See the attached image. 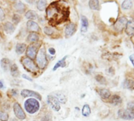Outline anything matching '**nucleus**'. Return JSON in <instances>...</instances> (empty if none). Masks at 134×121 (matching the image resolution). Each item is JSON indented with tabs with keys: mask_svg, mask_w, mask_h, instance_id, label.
<instances>
[{
	"mask_svg": "<svg viewBox=\"0 0 134 121\" xmlns=\"http://www.w3.org/2000/svg\"><path fill=\"white\" fill-rule=\"evenodd\" d=\"M133 7V2L132 1H124L122 4V8L125 10L130 9Z\"/></svg>",
	"mask_w": 134,
	"mask_h": 121,
	"instance_id": "28",
	"label": "nucleus"
},
{
	"mask_svg": "<svg viewBox=\"0 0 134 121\" xmlns=\"http://www.w3.org/2000/svg\"><path fill=\"white\" fill-rule=\"evenodd\" d=\"M127 18L125 17H120L119 19H118L116 20V22L114 24V27H115V29L118 31V32H122L123 28L126 26V24H127Z\"/></svg>",
	"mask_w": 134,
	"mask_h": 121,
	"instance_id": "7",
	"label": "nucleus"
},
{
	"mask_svg": "<svg viewBox=\"0 0 134 121\" xmlns=\"http://www.w3.org/2000/svg\"><path fill=\"white\" fill-rule=\"evenodd\" d=\"M25 17L30 20H35L37 19V13L34 10H28L26 13H25Z\"/></svg>",
	"mask_w": 134,
	"mask_h": 121,
	"instance_id": "23",
	"label": "nucleus"
},
{
	"mask_svg": "<svg viewBox=\"0 0 134 121\" xmlns=\"http://www.w3.org/2000/svg\"><path fill=\"white\" fill-rule=\"evenodd\" d=\"M127 109L134 113V102H129L127 104Z\"/></svg>",
	"mask_w": 134,
	"mask_h": 121,
	"instance_id": "34",
	"label": "nucleus"
},
{
	"mask_svg": "<svg viewBox=\"0 0 134 121\" xmlns=\"http://www.w3.org/2000/svg\"><path fill=\"white\" fill-rule=\"evenodd\" d=\"M47 102L54 111H59L60 110V102L56 96L49 95L47 97Z\"/></svg>",
	"mask_w": 134,
	"mask_h": 121,
	"instance_id": "5",
	"label": "nucleus"
},
{
	"mask_svg": "<svg viewBox=\"0 0 134 121\" xmlns=\"http://www.w3.org/2000/svg\"><path fill=\"white\" fill-rule=\"evenodd\" d=\"M22 77H23L24 79H26V80H29V81H32V79L30 78L28 76H27V75H25V74H23V75H22Z\"/></svg>",
	"mask_w": 134,
	"mask_h": 121,
	"instance_id": "38",
	"label": "nucleus"
},
{
	"mask_svg": "<svg viewBox=\"0 0 134 121\" xmlns=\"http://www.w3.org/2000/svg\"><path fill=\"white\" fill-rule=\"evenodd\" d=\"M126 32L128 35H134V20H130L127 22L126 26Z\"/></svg>",
	"mask_w": 134,
	"mask_h": 121,
	"instance_id": "13",
	"label": "nucleus"
},
{
	"mask_svg": "<svg viewBox=\"0 0 134 121\" xmlns=\"http://www.w3.org/2000/svg\"><path fill=\"white\" fill-rule=\"evenodd\" d=\"M134 86V81L133 80H130V79H126L124 82H123V84H122V87L123 88L125 89H131L133 88Z\"/></svg>",
	"mask_w": 134,
	"mask_h": 121,
	"instance_id": "19",
	"label": "nucleus"
},
{
	"mask_svg": "<svg viewBox=\"0 0 134 121\" xmlns=\"http://www.w3.org/2000/svg\"><path fill=\"white\" fill-rule=\"evenodd\" d=\"M42 121H49V118L48 116H45L43 118H42Z\"/></svg>",
	"mask_w": 134,
	"mask_h": 121,
	"instance_id": "41",
	"label": "nucleus"
},
{
	"mask_svg": "<svg viewBox=\"0 0 134 121\" xmlns=\"http://www.w3.org/2000/svg\"><path fill=\"white\" fill-rule=\"evenodd\" d=\"M118 116L121 119L124 120H133L134 119V113L128 109H120L118 112Z\"/></svg>",
	"mask_w": 134,
	"mask_h": 121,
	"instance_id": "8",
	"label": "nucleus"
},
{
	"mask_svg": "<svg viewBox=\"0 0 134 121\" xmlns=\"http://www.w3.org/2000/svg\"><path fill=\"white\" fill-rule=\"evenodd\" d=\"M49 53L50 54H52V55H54L55 54V53H56V50H55V49L54 48H49Z\"/></svg>",
	"mask_w": 134,
	"mask_h": 121,
	"instance_id": "37",
	"label": "nucleus"
},
{
	"mask_svg": "<svg viewBox=\"0 0 134 121\" xmlns=\"http://www.w3.org/2000/svg\"><path fill=\"white\" fill-rule=\"evenodd\" d=\"M39 102L33 98L26 100L24 102V108L26 111L30 114H34L37 113L39 109Z\"/></svg>",
	"mask_w": 134,
	"mask_h": 121,
	"instance_id": "2",
	"label": "nucleus"
},
{
	"mask_svg": "<svg viewBox=\"0 0 134 121\" xmlns=\"http://www.w3.org/2000/svg\"><path fill=\"white\" fill-rule=\"evenodd\" d=\"M0 98H1V94H0Z\"/></svg>",
	"mask_w": 134,
	"mask_h": 121,
	"instance_id": "43",
	"label": "nucleus"
},
{
	"mask_svg": "<svg viewBox=\"0 0 134 121\" xmlns=\"http://www.w3.org/2000/svg\"><path fill=\"white\" fill-rule=\"evenodd\" d=\"M21 63L24 68L29 72H37L38 70V66L34 63V61L27 57H23L21 59Z\"/></svg>",
	"mask_w": 134,
	"mask_h": 121,
	"instance_id": "4",
	"label": "nucleus"
},
{
	"mask_svg": "<svg viewBox=\"0 0 134 121\" xmlns=\"http://www.w3.org/2000/svg\"><path fill=\"white\" fill-rule=\"evenodd\" d=\"M26 50V45L24 43H18L16 46V52L18 54H23Z\"/></svg>",
	"mask_w": 134,
	"mask_h": 121,
	"instance_id": "24",
	"label": "nucleus"
},
{
	"mask_svg": "<svg viewBox=\"0 0 134 121\" xmlns=\"http://www.w3.org/2000/svg\"><path fill=\"white\" fill-rule=\"evenodd\" d=\"M81 21H82V28H81V31L82 33H85L88 30V27H89V21L86 17L85 16H82L81 18Z\"/></svg>",
	"mask_w": 134,
	"mask_h": 121,
	"instance_id": "14",
	"label": "nucleus"
},
{
	"mask_svg": "<svg viewBox=\"0 0 134 121\" xmlns=\"http://www.w3.org/2000/svg\"><path fill=\"white\" fill-rule=\"evenodd\" d=\"M10 93H11V94H12L13 96H16V95L17 94L16 90H11V91H10Z\"/></svg>",
	"mask_w": 134,
	"mask_h": 121,
	"instance_id": "40",
	"label": "nucleus"
},
{
	"mask_svg": "<svg viewBox=\"0 0 134 121\" xmlns=\"http://www.w3.org/2000/svg\"><path fill=\"white\" fill-rule=\"evenodd\" d=\"M67 57H68V56H64L61 60H60L55 65H54V67H53V71H56L57 69H59V68H60V67H64L65 66V65H66V63H65V61H66V59H67Z\"/></svg>",
	"mask_w": 134,
	"mask_h": 121,
	"instance_id": "18",
	"label": "nucleus"
},
{
	"mask_svg": "<svg viewBox=\"0 0 134 121\" xmlns=\"http://www.w3.org/2000/svg\"><path fill=\"white\" fill-rule=\"evenodd\" d=\"M26 54L27 56L30 58V59H34L37 56V47L35 46L34 45H31L27 47V51H26Z\"/></svg>",
	"mask_w": 134,
	"mask_h": 121,
	"instance_id": "11",
	"label": "nucleus"
},
{
	"mask_svg": "<svg viewBox=\"0 0 134 121\" xmlns=\"http://www.w3.org/2000/svg\"><path fill=\"white\" fill-rule=\"evenodd\" d=\"M44 31H45V33L46 35H52V33L53 32L52 28H50V27H45L44 28Z\"/></svg>",
	"mask_w": 134,
	"mask_h": 121,
	"instance_id": "32",
	"label": "nucleus"
},
{
	"mask_svg": "<svg viewBox=\"0 0 134 121\" xmlns=\"http://www.w3.org/2000/svg\"><path fill=\"white\" fill-rule=\"evenodd\" d=\"M4 17H5L4 12H3V10L2 9V8L0 7V20H3V19H4Z\"/></svg>",
	"mask_w": 134,
	"mask_h": 121,
	"instance_id": "36",
	"label": "nucleus"
},
{
	"mask_svg": "<svg viewBox=\"0 0 134 121\" xmlns=\"http://www.w3.org/2000/svg\"><path fill=\"white\" fill-rule=\"evenodd\" d=\"M82 115L84 117H89L91 113V109H90V107L89 105H85L82 108Z\"/></svg>",
	"mask_w": 134,
	"mask_h": 121,
	"instance_id": "26",
	"label": "nucleus"
},
{
	"mask_svg": "<svg viewBox=\"0 0 134 121\" xmlns=\"http://www.w3.org/2000/svg\"><path fill=\"white\" fill-rule=\"evenodd\" d=\"M9 119V116L6 113L3 111H0V120L1 121H7Z\"/></svg>",
	"mask_w": 134,
	"mask_h": 121,
	"instance_id": "31",
	"label": "nucleus"
},
{
	"mask_svg": "<svg viewBox=\"0 0 134 121\" xmlns=\"http://www.w3.org/2000/svg\"><path fill=\"white\" fill-rule=\"evenodd\" d=\"M20 94L23 97H24V98H26V97H31V98H38V100H41L42 99V97H41V95L38 93H37L35 91H30V90H27V89L22 90L21 92H20Z\"/></svg>",
	"mask_w": 134,
	"mask_h": 121,
	"instance_id": "9",
	"label": "nucleus"
},
{
	"mask_svg": "<svg viewBox=\"0 0 134 121\" xmlns=\"http://www.w3.org/2000/svg\"><path fill=\"white\" fill-rule=\"evenodd\" d=\"M96 80H97V82L100 83L101 84H104V83H105V82H106V81H105V79H104L103 76H100V75H98V76H96Z\"/></svg>",
	"mask_w": 134,
	"mask_h": 121,
	"instance_id": "33",
	"label": "nucleus"
},
{
	"mask_svg": "<svg viewBox=\"0 0 134 121\" xmlns=\"http://www.w3.org/2000/svg\"><path fill=\"white\" fill-rule=\"evenodd\" d=\"M57 98V99L59 100V102H61V103H66V102H67V98H66V96L64 95V94H63L62 93H60V92H58V93H57V96H56Z\"/></svg>",
	"mask_w": 134,
	"mask_h": 121,
	"instance_id": "29",
	"label": "nucleus"
},
{
	"mask_svg": "<svg viewBox=\"0 0 134 121\" xmlns=\"http://www.w3.org/2000/svg\"><path fill=\"white\" fill-rule=\"evenodd\" d=\"M13 112L15 116L16 117V118H18L19 120H24L26 118V115L23 110V109L21 108L20 105L17 102L14 103L13 105Z\"/></svg>",
	"mask_w": 134,
	"mask_h": 121,
	"instance_id": "6",
	"label": "nucleus"
},
{
	"mask_svg": "<svg viewBox=\"0 0 134 121\" xmlns=\"http://www.w3.org/2000/svg\"><path fill=\"white\" fill-rule=\"evenodd\" d=\"M4 87V85H3V82L2 81H0V89L3 88Z\"/></svg>",
	"mask_w": 134,
	"mask_h": 121,
	"instance_id": "42",
	"label": "nucleus"
},
{
	"mask_svg": "<svg viewBox=\"0 0 134 121\" xmlns=\"http://www.w3.org/2000/svg\"><path fill=\"white\" fill-rule=\"evenodd\" d=\"M27 29L29 31H31L37 32V31H40L38 24L37 23H35V21H33V20H28L27 23Z\"/></svg>",
	"mask_w": 134,
	"mask_h": 121,
	"instance_id": "12",
	"label": "nucleus"
},
{
	"mask_svg": "<svg viewBox=\"0 0 134 121\" xmlns=\"http://www.w3.org/2000/svg\"><path fill=\"white\" fill-rule=\"evenodd\" d=\"M36 61L38 64V66L40 69H44L47 65V57L46 54V50L45 48L42 47L39 50L37 56H36Z\"/></svg>",
	"mask_w": 134,
	"mask_h": 121,
	"instance_id": "3",
	"label": "nucleus"
},
{
	"mask_svg": "<svg viewBox=\"0 0 134 121\" xmlns=\"http://www.w3.org/2000/svg\"><path fill=\"white\" fill-rule=\"evenodd\" d=\"M0 63H1V67L4 71H7L12 65L10 63V61L8 58H2Z\"/></svg>",
	"mask_w": 134,
	"mask_h": 121,
	"instance_id": "15",
	"label": "nucleus"
},
{
	"mask_svg": "<svg viewBox=\"0 0 134 121\" xmlns=\"http://www.w3.org/2000/svg\"><path fill=\"white\" fill-rule=\"evenodd\" d=\"M46 1L40 0V1H38L37 2V7L40 11H43L46 8Z\"/></svg>",
	"mask_w": 134,
	"mask_h": 121,
	"instance_id": "30",
	"label": "nucleus"
},
{
	"mask_svg": "<svg viewBox=\"0 0 134 121\" xmlns=\"http://www.w3.org/2000/svg\"><path fill=\"white\" fill-rule=\"evenodd\" d=\"M14 7L16 9V10L19 13H23L25 9V6L21 2H16L14 5Z\"/></svg>",
	"mask_w": 134,
	"mask_h": 121,
	"instance_id": "22",
	"label": "nucleus"
},
{
	"mask_svg": "<svg viewBox=\"0 0 134 121\" xmlns=\"http://www.w3.org/2000/svg\"><path fill=\"white\" fill-rule=\"evenodd\" d=\"M76 31V25L74 23H70L67 25L65 28V36L66 38H69L72 36Z\"/></svg>",
	"mask_w": 134,
	"mask_h": 121,
	"instance_id": "10",
	"label": "nucleus"
},
{
	"mask_svg": "<svg viewBox=\"0 0 134 121\" xmlns=\"http://www.w3.org/2000/svg\"><path fill=\"white\" fill-rule=\"evenodd\" d=\"M130 60L131 61V62L133 63V65L134 66V54H131V55L130 56Z\"/></svg>",
	"mask_w": 134,
	"mask_h": 121,
	"instance_id": "39",
	"label": "nucleus"
},
{
	"mask_svg": "<svg viewBox=\"0 0 134 121\" xmlns=\"http://www.w3.org/2000/svg\"><path fill=\"white\" fill-rule=\"evenodd\" d=\"M20 17H19V15H17V14H14L13 16V22L15 23V24H18L19 22H20Z\"/></svg>",
	"mask_w": 134,
	"mask_h": 121,
	"instance_id": "35",
	"label": "nucleus"
},
{
	"mask_svg": "<svg viewBox=\"0 0 134 121\" xmlns=\"http://www.w3.org/2000/svg\"><path fill=\"white\" fill-rule=\"evenodd\" d=\"M122 98H121L120 96H119V95H114V96H112L110 102L112 105H114V106H119V105H120L122 103Z\"/></svg>",
	"mask_w": 134,
	"mask_h": 121,
	"instance_id": "20",
	"label": "nucleus"
},
{
	"mask_svg": "<svg viewBox=\"0 0 134 121\" xmlns=\"http://www.w3.org/2000/svg\"><path fill=\"white\" fill-rule=\"evenodd\" d=\"M99 94L101 96L102 98L107 99L108 98H110L111 96V92L108 90V89H100L99 91Z\"/></svg>",
	"mask_w": 134,
	"mask_h": 121,
	"instance_id": "21",
	"label": "nucleus"
},
{
	"mask_svg": "<svg viewBox=\"0 0 134 121\" xmlns=\"http://www.w3.org/2000/svg\"><path fill=\"white\" fill-rule=\"evenodd\" d=\"M89 6L92 9H99L100 5H99V1L97 0H92L89 2Z\"/></svg>",
	"mask_w": 134,
	"mask_h": 121,
	"instance_id": "27",
	"label": "nucleus"
},
{
	"mask_svg": "<svg viewBox=\"0 0 134 121\" xmlns=\"http://www.w3.org/2000/svg\"><path fill=\"white\" fill-rule=\"evenodd\" d=\"M10 72H11V75L13 77H18V76H19V71H18L17 65L16 64H13L11 65V67H10Z\"/></svg>",
	"mask_w": 134,
	"mask_h": 121,
	"instance_id": "25",
	"label": "nucleus"
},
{
	"mask_svg": "<svg viewBox=\"0 0 134 121\" xmlns=\"http://www.w3.org/2000/svg\"><path fill=\"white\" fill-rule=\"evenodd\" d=\"M68 8H64L59 1L52 2L46 9V17L49 23L53 26L64 21L68 18Z\"/></svg>",
	"mask_w": 134,
	"mask_h": 121,
	"instance_id": "1",
	"label": "nucleus"
},
{
	"mask_svg": "<svg viewBox=\"0 0 134 121\" xmlns=\"http://www.w3.org/2000/svg\"><path fill=\"white\" fill-rule=\"evenodd\" d=\"M39 39V36L35 32H31L27 36V41L30 43H35Z\"/></svg>",
	"mask_w": 134,
	"mask_h": 121,
	"instance_id": "17",
	"label": "nucleus"
},
{
	"mask_svg": "<svg viewBox=\"0 0 134 121\" xmlns=\"http://www.w3.org/2000/svg\"><path fill=\"white\" fill-rule=\"evenodd\" d=\"M3 29H4V31H5L6 33L11 34L12 32L14 31L15 27H14V26L13 25V24H11L10 22H6V23H5L4 25H3Z\"/></svg>",
	"mask_w": 134,
	"mask_h": 121,
	"instance_id": "16",
	"label": "nucleus"
}]
</instances>
